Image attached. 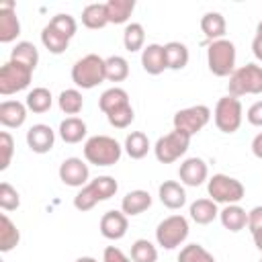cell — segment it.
<instances>
[{
  "label": "cell",
  "instance_id": "43",
  "mask_svg": "<svg viewBox=\"0 0 262 262\" xmlns=\"http://www.w3.org/2000/svg\"><path fill=\"white\" fill-rule=\"evenodd\" d=\"M248 229L252 233L258 231V229H262V205H258L252 211H248Z\"/></svg>",
  "mask_w": 262,
  "mask_h": 262
},
{
  "label": "cell",
  "instance_id": "45",
  "mask_svg": "<svg viewBox=\"0 0 262 262\" xmlns=\"http://www.w3.org/2000/svg\"><path fill=\"white\" fill-rule=\"evenodd\" d=\"M102 262H131V258H127L119 248L106 246L104 248V254H102Z\"/></svg>",
  "mask_w": 262,
  "mask_h": 262
},
{
  "label": "cell",
  "instance_id": "17",
  "mask_svg": "<svg viewBox=\"0 0 262 262\" xmlns=\"http://www.w3.org/2000/svg\"><path fill=\"white\" fill-rule=\"evenodd\" d=\"M158 196H160L162 205L172 209V211L182 209L184 203H186V192H184L182 184L176 182V180H164L158 188Z\"/></svg>",
  "mask_w": 262,
  "mask_h": 262
},
{
  "label": "cell",
  "instance_id": "50",
  "mask_svg": "<svg viewBox=\"0 0 262 262\" xmlns=\"http://www.w3.org/2000/svg\"><path fill=\"white\" fill-rule=\"evenodd\" d=\"M256 37H262V20H260L258 27H256Z\"/></svg>",
  "mask_w": 262,
  "mask_h": 262
},
{
  "label": "cell",
  "instance_id": "4",
  "mask_svg": "<svg viewBox=\"0 0 262 262\" xmlns=\"http://www.w3.org/2000/svg\"><path fill=\"white\" fill-rule=\"evenodd\" d=\"M229 96H246V94H262V66L258 63H246L237 68L229 76L227 84Z\"/></svg>",
  "mask_w": 262,
  "mask_h": 262
},
{
  "label": "cell",
  "instance_id": "47",
  "mask_svg": "<svg viewBox=\"0 0 262 262\" xmlns=\"http://www.w3.org/2000/svg\"><path fill=\"white\" fill-rule=\"evenodd\" d=\"M252 53L258 61H262V37H254L252 41Z\"/></svg>",
  "mask_w": 262,
  "mask_h": 262
},
{
  "label": "cell",
  "instance_id": "24",
  "mask_svg": "<svg viewBox=\"0 0 262 262\" xmlns=\"http://www.w3.org/2000/svg\"><path fill=\"white\" fill-rule=\"evenodd\" d=\"M201 31L209 41H219L227 31V23L221 12H207L201 18Z\"/></svg>",
  "mask_w": 262,
  "mask_h": 262
},
{
  "label": "cell",
  "instance_id": "44",
  "mask_svg": "<svg viewBox=\"0 0 262 262\" xmlns=\"http://www.w3.org/2000/svg\"><path fill=\"white\" fill-rule=\"evenodd\" d=\"M246 119H248L250 125H254V127H262V100L254 102V104L248 108Z\"/></svg>",
  "mask_w": 262,
  "mask_h": 262
},
{
  "label": "cell",
  "instance_id": "29",
  "mask_svg": "<svg viewBox=\"0 0 262 262\" xmlns=\"http://www.w3.org/2000/svg\"><path fill=\"white\" fill-rule=\"evenodd\" d=\"M82 25L86 29L98 31L102 27L108 25V16H106V6L104 4H88L82 10Z\"/></svg>",
  "mask_w": 262,
  "mask_h": 262
},
{
  "label": "cell",
  "instance_id": "32",
  "mask_svg": "<svg viewBox=\"0 0 262 262\" xmlns=\"http://www.w3.org/2000/svg\"><path fill=\"white\" fill-rule=\"evenodd\" d=\"M125 151L131 160H141L149 151V139L143 131H131L125 139Z\"/></svg>",
  "mask_w": 262,
  "mask_h": 262
},
{
  "label": "cell",
  "instance_id": "11",
  "mask_svg": "<svg viewBox=\"0 0 262 262\" xmlns=\"http://www.w3.org/2000/svg\"><path fill=\"white\" fill-rule=\"evenodd\" d=\"M209 121H211V108L205 104H194V106L182 108L174 115V129L184 131L192 137L199 131H203Z\"/></svg>",
  "mask_w": 262,
  "mask_h": 262
},
{
  "label": "cell",
  "instance_id": "40",
  "mask_svg": "<svg viewBox=\"0 0 262 262\" xmlns=\"http://www.w3.org/2000/svg\"><path fill=\"white\" fill-rule=\"evenodd\" d=\"M20 205V194L16 192L14 186H10L8 182L0 184V207L2 211H14Z\"/></svg>",
  "mask_w": 262,
  "mask_h": 262
},
{
  "label": "cell",
  "instance_id": "7",
  "mask_svg": "<svg viewBox=\"0 0 262 262\" xmlns=\"http://www.w3.org/2000/svg\"><path fill=\"white\" fill-rule=\"evenodd\" d=\"M188 145H190V135L184 133V131L174 129V131L162 135V137L156 141L154 154H156V160H158L160 164H172V162L180 160V158L186 154Z\"/></svg>",
  "mask_w": 262,
  "mask_h": 262
},
{
  "label": "cell",
  "instance_id": "3",
  "mask_svg": "<svg viewBox=\"0 0 262 262\" xmlns=\"http://www.w3.org/2000/svg\"><path fill=\"white\" fill-rule=\"evenodd\" d=\"M102 80H106L104 59L96 53H88L72 66V82L78 88L90 90V88L98 86Z\"/></svg>",
  "mask_w": 262,
  "mask_h": 262
},
{
  "label": "cell",
  "instance_id": "49",
  "mask_svg": "<svg viewBox=\"0 0 262 262\" xmlns=\"http://www.w3.org/2000/svg\"><path fill=\"white\" fill-rule=\"evenodd\" d=\"M76 262H98L96 258H92V256H80Z\"/></svg>",
  "mask_w": 262,
  "mask_h": 262
},
{
  "label": "cell",
  "instance_id": "20",
  "mask_svg": "<svg viewBox=\"0 0 262 262\" xmlns=\"http://www.w3.org/2000/svg\"><path fill=\"white\" fill-rule=\"evenodd\" d=\"M27 104L18 100H4L0 102V123L8 129H16L25 123L27 119Z\"/></svg>",
  "mask_w": 262,
  "mask_h": 262
},
{
  "label": "cell",
  "instance_id": "28",
  "mask_svg": "<svg viewBox=\"0 0 262 262\" xmlns=\"http://www.w3.org/2000/svg\"><path fill=\"white\" fill-rule=\"evenodd\" d=\"M41 43L45 45V49H47L49 53L59 55V53H63V51L68 49L70 39H68L66 35H61L59 31H55V29L47 23V25L43 27V31H41Z\"/></svg>",
  "mask_w": 262,
  "mask_h": 262
},
{
  "label": "cell",
  "instance_id": "16",
  "mask_svg": "<svg viewBox=\"0 0 262 262\" xmlns=\"http://www.w3.org/2000/svg\"><path fill=\"white\" fill-rule=\"evenodd\" d=\"M20 35V23L14 12V2L0 4V41L10 43Z\"/></svg>",
  "mask_w": 262,
  "mask_h": 262
},
{
  "label": "cell",
  "instance_id": "30",
  "mask_svg": "<svg viewBox=\"0 0 262 262\" xmlns=\"http://www.w3.org/2000/svg\"><path fill=\"white\" fill-rule=\"evenodd\" d=\"M106 16H108V23L113 25H123L129 20L133 8H135V2L133 0H108L106 4Z\"/></svg>",
  "mask_w": 262,
  "mask_h": 262
},
{
  "label": "cell",
  "instance_id": "36",
  "mask_svg": "<svg viewBox=\"0 0 262 262\" xmlns=\"http://www.w3.org/2000/svg\"><path fill=\"white\" fill-rule=\"evenodd\" d=\"M57 102H59V108H61L66 115H72V117L78 115V113L82 111V106H84L82 92L76 90V88H68V90H63V92L59 94Z\"/></svg>",
  "mask_w": 262,
  "mask_h": 262
},
{
  "label": "cell",
  "instance_id": "6",
  "mask_svg": "<svg viewBox=\"0 0 262 262\" xmlns=\"http://www.w3.org/2000/svg\"><path fill=\"white\" fill-rule=\"evenodd\" d=\"M207 192L209 196L215 201V203H221V205H237L244 194H246V188L244 184L233 178V176H227V174H213L207 182Z\"/></svg>",
  "mask_w": 262,
  "mask_h": 262
},
{
  "label": "cell",
  "instance_id": "33",
  "mask_svg": "<svg viewBox=\"0 0 262 262\" xmlns=\"http://www.w3.org/2000/svg\"><path fill=\"white\" fill-rule=\"evenodd\" d=\"M25 104H27L29 111L41 115V113H47V111L51 108V104H53V96H51V92H49L47 88L39 86V88H33V90L27 94Z\"/></svg>",
  "mask_w": 262,
  "mask_h": 262
},
{
  "label": "cell",
  "instance_id": "42",
  "mask_svg": "<svg viewBox=\"0 0 262 262\" xmlns=\"http://www.w3.org/2000/svg\"><path fill=\"white\" fill-rule=\"evenodd\" d=\"M0 151H2V158H0V170H6L10 160H12V151H14V139L8 131H2L0 133Z\"/></svg>",
  "mask_w": 262,
  "mask_h": 262
},
{
  "label": "cell",
  "instance_id": "8",
  "mask_svg": "<svg viewBox=\"0 0 262 262\" xmlns=\"http://www.w3.org/2000/svg\"><path fill=\"white\" fill-rule=\"evenodd\" d=\"M188 237V221L182 215H170L162 219L156 227V242L164 250L178 248Z\"/></svg>",
  "mask_w": 262,
  "mask_h": 262
},
{
  "label": "cell",
  "instance_id": "5",
  "mask_svg": "<svg viewBox=\"0 0 262 262\" xmlns=\"http://www.w3.org/2000/svg\"><path fill=\"white\" fill-rule=\"evenodd\" d=\"M207 66L219 78L231 76L235 72V45L227 39L211 41L207 47Z\"/></svg>",
  "mask_w": 262,
  "mask_h": 262
},
{
  "label": "cell",
  "instance_id": "31",
  "mask_svg": "<svg viewBox=\"0 0 262 262\" xmlns=\"http://www.w3.org/2000/svg\"><path fill=\"white\" fill-rule=\"evenodd\" d=\"M10 59L35 70L37 63H39V51L31 41H18L12 49V53H10Z\"/></svg>",
  "mask_w": 262,
  "mask_h": 262
},
{
  "label": "cell",
  "instance_id": "39",
  "mask_svg": "<svg viewBox=\"0 0 262 262\" xmlns=\"http://www.w3.org/2000/svg\"><path fill=\"white\" fill-rule=\"evenodd\" d=\"M49 25L55 29V31H59L61 35H66L68 39H72L74 35H76V31H78V25H76V18L72 16V14H55L51 20H49Z\"/></svg>",
  "mask_w": 262,
  "mask_h": 262
},
{
  "label": "cell",
  "instance_id": "12",
  "mask_svg": "<svg viewBox=\"0 0 262 262\" xmlns=\"http://www.w3.org/2000/svg\"><path fill=\"white\" fill-rule=\"evenodd\" d=\"M90 172H88V164L82 162L80 158H66L59 166V180L66 186H74V188H82L86 186Z\"/></svg>",
  "mask_w": 262,
  "mask_h": 262
},
{
  "label": "cell",
  "instance_id": "14",
  "mask_svg": "<svg viewBox=\"0 0 262 262\" xmlns=\"http://www.w3.org/2000/svg\"><path fill=\"white\" fill-rule=\"evenodd\" d=\"M53 143H55V131L45 123H37L27 131V145L35 154L51 151Z\"/></svg>",
  "mask_w": 262,
  "mask_h": 262
},
{
  "label": "cell",
  "instance_id": "26",
  "mask_svg": "<svg viewBox=\"0 0 262 262\" xmlns=\"http://www.w3.org/2000/svg\"><path fill=\"white\" fill-rule=\"evenodd\" d=\"M59 137L66 143H80L86 137V123L78 117H68L59 123Z\"/></svg>",
  "mask_w": 262,
  "mask_h": 262
},
{
  "label": "cell",
  "instance_id": "13",
  "mask_svg": "<svg viewBox=\"0 0 262 262\" xmlns=\"http://www.w3.org/2000/svg\"><path fill=\"white\" fill-rule=\"evenodd\" d=\"M209 176L207 162L203 158H186L178 168V178L186 186H201Z\"/></svg>",
  "mask_w": 262,
  "mask_h": 262
},
{
  "label": "cell",
  "instance_id": "41",
  "mask_svg": "<svg viewBox=\"0 0 262 262\" xmlns=\"http://www.w3.org/2000/svg\"><path fill=\"white\" fill-rule=\"evenodd\" d=\"M106 119H108V123H111L113 127H117V129H127V127L133 123L135 113H133V106L129 104V106H123V108H119V111L106 115Z\"/></svg>",
  "mask_w": 262,
  "mask_h": 262
},
{
  "label": "cell",
  "instance_id": "27",
  "mask_svg": "<svg viewBox=\"0 0 262 262\" xmlns=\"http://www.w3.org/2000/svg\"><path fill=\"white\" fill-rule=\"evenodd\" d=\"M20 242V231L18 227L10 221V217L6 213L0 215V252H10L12 248H16Z\"/></svg>",
  "mask_w": 262,
  "mask_h": 262
},
{
  "label": "cell",
  "instance_id": "37",
  "mask_svg": "<svg viewBox=\"0 0 262 262\" xmlns=\"http://www.w3.org/2000/svg\"><path fill=\"white\" fill-rule=\"evenodd\" d=\"M131 260L133 262H156L158 250L149 239H135L131 246Z\"/></svg>",
  "mask_w": 262,
  "mask_h": 262
},
{
  "label": "cell",
  "instance_id": "9",
  "mask_svg": "<svg viewBox=\"0 0 262 262\" xmlns=\"http://www.w3.org/2000/svg\"><path fill=\"white\" fill-rule=\"evenodd\" d=\"M213 119H215V125L221 133H235L242 125V119H244L239 98L229 96V94L219 98L215 104V111H213Z\"/></svg>",
  "mask_w": 262,
  "mask_h": 262
},
{
  "label": "cell",
  "instance_id": "2",
  "mask_svg": "<svg viewBox=\"0 0 262 262\" xmlns=\"http://www.w3.org/2000/svg\"><path fill=\"white\" fill-rule=\"evenodd\" d=\"M121 154L123 147L115 137L108 135H94L84 143V158L94 166H115L121 160Z\"/></svg>",
  "mask_w": 262,
  "mask_h": 262
},
{
  "label": "cell",
  "instance_id": "34",
  "mask_svg": "<svg viewBox=\"0 0 262 262\" xmlns=\"http://www.w3.org/2000/svg\"><path fill=\"white\" fill-rule=\"evenodd\" d=\"M143 43H145V31L139 23H129L123 31V45L127 51L135 53L139 49H143Z\"/></svg>",
  "mask_w": 262,
  "mask_h": 262
},
{
  "label": "cell",
  "instance_id": "22",
  "mask_svg": "<svg viewBox=\"0 0 262 262\" xmlns=\"http://www.w3.org/2000/svg\"><path fill=\"white\" fill-rule=\"evenodd\" d=\"M188 213H190V219L199 225H209L215 217H219V209L213 199H196L190 205Z\"/></svg>",
  "mask_w": 262,
  "mask_h": 262
},
{
  "label": "cell",
  "instance_id": "48",
  "mask_svg": "<svg viewBox=\"0 0 262 262\" xmlns=\"http://www.w3.org/2000/svg\"><path fill=\"white\" fill-rule=\"evenodd\" d=\"M252 237H254V244H256V248L262 252V229L254 231V233H252Z\"/></svg>",
  "mask_w": 262,
  "mask_h": 262
},
{
  "label": "cell",
  "instance_id": "21",
  "mask_svg": "<svg viewBox=\"0 0 262 262\" xmlns=\"http://www.w3.org/2000/svg\"><path fill=\"white\" fill-rule=\"evenodd\" d=\"M129 104L131 102H129L127 90H123L119 86H113V88L104 90L100 94V98H98V106H100V111L104 115H111V113H115V111H119L123 106H129Z\"/></svg>",
  "mask_w": 262,
  "mask_h": 262
},
{
  "label": "cell",
  "instance_id": "25",
  "mask_svg": "<svg viewBox=\"0 0 262 262\" xmlns=\"http://www.w3.org/2000/svg\"><path fill=\"white\" fill-rule=\"evenodd\" d=\"M164 55H166V66L168 70H182L188 63V47L180 41H170L164 45Z\"/></svg>",
  "mask_w": 262,
  "mask_h": 262
},
{
  "label": "cell",
  "instance_id": "15",
  "mask_svg": "<svg viewBox=\"0 0 262 262\" xmlns=\"http://www.w3.org/2000/svg\"><path fill=\"white\" fill-rule=\"evenodd\" d=\"M98 227L106 239H121V237H125V233L129 229V221L123 211H106L100 217Z\"/></svg>",
  "mask_w": 262,
  "mask_h": 262
},
{
  "label": "cell",
  "instance_id": "18",
  "mask_svg": "<svg viewBox=\"0 0 262 262\" xmlns=\"http://www.w3.org/2000/svg\"><path fill=\"white\" fill-rule=\"evenodd\" d=\"M151 207V194L147 190H129L123 201H121V211L127 215V217H135V215H141L143 211H147Z\"/></svg>",
  "mask_w": 262,
  "mask_h": 262
},
{
  "label": "cell",
  "instance_id": "38",
  "mask_svg": "<svg viewBox=\"0 0 262 262\" xmlns=\"http://www.w3.org/2000/svg\"><path fill=\"white\" fill-rule=\"evenodd\" d=\"M178 262H215V258L201 244H188L180 250Z\"/></svg>",
  "mask_w": 262,
  "mask_h": 262
},
{
  "label": "cell",
  "instance_id": "19",
  "mask_svg": "<svg viewBox=\"0 0 262 262\" xmlns=\"http://www.w3.org/2000/svg\"><path fill=\"white\" fill-rule=\"evenodd\" d=\"M141 66L151 76L162 74L168 68L166 66V55H164V45L149 43L147 47H143V51H141Z\"/></svg>",
  "mask_w": 262,
  "mask_h": 262
},
{
  "label": "cell",
  "instance_id": "10",
  "mask_svg": "<svg viewBox=\"0 0 262 262\" xmlns=\"http://www.w3.org/2000/svg\"><path fill=\"white\" fill-rule=\"evenodd\" d=\"M31 78H33V70L31 68L23 66L18 61L8 59L0 68V94L8 96V94L25 90L31 84Z\"/></svg>",
  "mask_w": 262,
  "mask_h": 262
},
{
  "label": "cell",
  "instance_id": "1",
  "mask_svg": "<svg viewBox=\"0 0 262 262\" xmlns=\"http://www.w3.org/2000/svg\"><path fill=\"white\" fill-rule=\"evenodd\" d=\"M117 190H119V184L113 176H98L80 188V192L74 196V207L78 211H90L96 203L108 201L111 196H115Z\"/></svg>",
  "mask_w": 262,
  "mask_h": 262
},
{
  "label": "cell",
  "instance_id": "46",
  "mask_svg": "<svg viewBox=\"0 0 262 262\" xmlns=\"http://www.w3.org/2000/svg\"><path fill=\"white\" fill-rule=\"evenodd\" d=\"M252 154L262 160V131L252 139Z\"/></svg>",
  "mask_w": 262,
  "mask_h": 262
},
{
  "label": "cell",
  "instance_id": "23",
  "mask_svg": "<svg viewBox=\"0 0 262 262\" xmlns=\"http://www.w3.org/2000/svg\"><path fill=\"white\" fill-rule=\"evenodd\" d=\"M219 219H221V225L225 229L233 231V233L235 231H242L248 225V213L239 205H225L219 211Z\"/></svg>",
  "mask_w": 262,
  "mask_h": 262
},
{
  "label": "cell",
  "instance_id": "51",
  "mask_svg": "<svg viewBox=\"0 0 262 262\" xmlns=\"http://www.w3.org/2000/svg\"><path fill=\"white\" fill-rule=\"evenodd\" d=\"M258 262H262V256H260V260H258Z\"/></svg>",
  "mask_w": 262,
  "mask_h": 262
},
{
  "label": "cell",
  "instance_id": "35",
  "mask_svg": "<svg viewBox=\"0 0 262 262\" xmlns=\"http://www.w3.org/2000/svg\"><path fill=\"white\" fill-rule=\"evenodd\" d=\"M104 70H106V80L111 82H123L129 76V63L123 55H111L104 59Z\"/></svg>",
  "mask_w": 262,
  "mask_h": 262
}]
</instances>
